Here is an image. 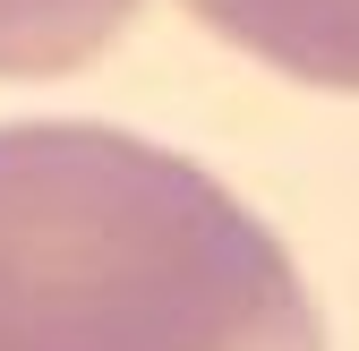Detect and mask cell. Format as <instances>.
Masks as SVG:
<instances>
[{"instance_id": "1", "label": "cell", "mask_w": 359, "mask_h": 351, "mask_svg": "<svg viewBox=\"0 0 359 351\" xmlns=\"http://www.w3.org/2000/svg\"><path fill=\"white\" fill-rule=\"evenodd\" d=\"M0 351H325V326L283 240L189 154L9 120Z\"/></svg>"}, {"instance_id": "3", "label": "cell", "mask_w": 359, "mask_h": 351, "mask_svg": "<svg viewBox=\"0 0 359 351\" xmlns=\"http://www.w3.org/2000/svg\"><path fill=\"white\" fill-rule=\"evenodd\" d=\"M137 0H0V77H52L95 60Z\"/></svg>"}, {"instance_id": "2", "label": "cell", "mask_w": 359, "mask_h": 351, "mask_svg": "<svg viewBox=\"0 0 359 351\" xmlns=\"http://www.w3.org/2000/svg\"><path fill=\"white\" fill-rule=\"evenodd\" d=\"M189 18L299 86L359 95V0H189Z\"/></svg>"}]
</instances>
